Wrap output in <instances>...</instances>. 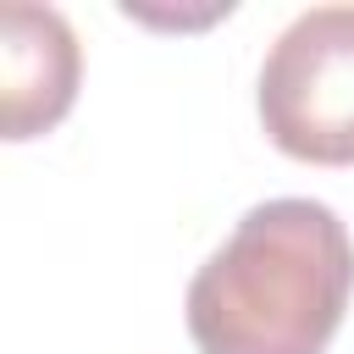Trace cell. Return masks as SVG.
I'll return each mask as SVG.
<instances>
[{
  "label": "cell",
  "instance_id": "2",
  "mask_svg": "<svg viewBox=\"0 0 354 354\" xmlns=\"http://www.w3.org/2000/svg\"><path fill=\"white\" fill-rule=\"evenodd\" d=\"M254 111L282 155L354 166V6H310L271 39Z\"/></svg>",
  "mask_w": 354,
  "mask_h": 354
},
{
  "label": "cell",
  "instance_id": "1",
  "mask_svg": "<svg viewBox=\"0 0 354 354\" xmlns=\"http://www.w3.org/2000/svg\"><path fill=\"white\" fill-rule=\"evenodd\" d=\"M354 299V238L321 199L249 205L194 271L183 315L199 354H326Z\"/></svg>",
  "mask_w": 354,
  "mask_h": 354
},
{
  "label": "cell",
  "instance_id": "3",
  "mask_svg": "<svg viewBox=\"0 0 354 354\" xmlns=\"http://www.w3.org/2000/svg\"><path fill=\"white\" fill-rule=\"evenodd\" d=\"M83 77V50L72 22L55 6H28L11 0L0 11V127L11 144L50 133Z\"/></svg>",
  "mask_w": 354,
  "mask_h": 354
}]
</instances>
